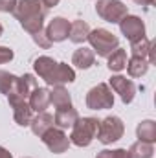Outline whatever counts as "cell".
Instances as JSON below:
<instances>
[{"label": "cell", "mask_w": 156, "mask_h": 158, "mask_svg": "<svg viewBox=\"0 0 156 158\" xmlns=\"http://www.w3.org/2000/svg\"><path fill=\"white\" fill-rule=\"evenodd\" d=\"M13 15L20 22V26L28 33H37L44 26V17H46V7L42 6L40 0H17Z\"/></svg>", "instance_id": "6da1fadb"}, {"label": "cell", "mask_w": 156, "mask_h": 158, "mask_svg": "<svg viewBox=\"0 0 156 158\" xmlns=\"http://www.w3.org/2000/svg\"><path fill=\"white\" fill-rule=\"evenodd\" d=\"M97 127H99V121L96 118H77V121L72 127L70 143L77 147H88L92 140L97 136Z\"/></svg>", "instance_id": "7a4b0ae2"}, {"label": "cell", "mask_w": 156, "mask_h": 158, "mask_svg": "<svg viewBox=\"0 0 156 158\" xmlns=\"http://www.w3.org/2000/svg\"><path fill=\"white\" fill-rule=\"evenodd\" d=\"M86 40L92 44L94 53H97L99 57H109L116 48H119V39L114 33H110L109 30H103V28L90 30Z\"/></svg>", "instance_id": "3957f363"}, {"label": "cell", "mask_w": 156, "mask_h": 158, "mask_svg": "<svg viewBox=\"0 0 156 158\" xmlns=\"http://www.w3.org/2000/svg\"><path fill=\"white\" fill-rule=\"evenodd\" d=\"M114 105V94L109 85L99 83L97 86L90 88L86 94V107L92 110H103V109H112Z\"/></svg>", "instance_id": "277c9868"}, {"label": "cell", "mask_w": 156, "mask_h": 158, "mask_svg": "<svg viewBox=\"0 0 156 158\" xmlns=\"http://www.w3.org/2000/svg\"><path fill=\"white\" fill-rule=\"evenodd\" d=\"M125 132V125L123 121L117 118V116H109L103 121H99V127H97V140L105 145L109 143H114L117 142Z\"/></svg>", "instance_id": "5b68a950"}, {"label": "cell", "mask_w": 156, "mask_h": 158, "mask_svg": "<svg viewBox=\"0 0 156 158\" xmlns=\"http://www.w3.org/2000/svg\"><path fill=\"white\" fill-rule=\"evenodd\" d=\"M96 11L103 20L112 22V24H119L121 19L129 15L127 6L121 0H97L96 2Z\"/></svg>", "instance_id": "8992f818"}, {"label": "cell", "mask_w": 156, "mask_h": 158, "mask_svg": "<svg viewBox=\"0 0 156 158\" xmlns=\"http://www.w3.org/2000/svg\"><path fill=\"white\" fill-rule=\"evenodd\" d=\"M7 101H9L11 109H13V118L17 121V125H20V127L30 125V121H31V112H33L31 107H30V103H28L24 98H20L18 94H15V92L7 94Z\"/></svg>", "instance_id": "52a82bcc"}, {"label": "cell", "mask_w": 156, "mask_h": 158, "mask_svg": "<svg viewBox=\"0 0 156 158\" xmlns=\"http://www.w3.org/2000/svg\"><path fill=\"white\" fill-rule=\"evenodd\" d=\"M40 138H42L44 145H46L51 153H55V155H61V153H64V151L70 147V138L63 132V129L51 127V129H48Z\"/></svg>", "instance_id": "ba28073f"}, {"label": "cell", "mask_w": 156, "mask_h": 158, "mask_svg": "<svg viewBox=\"0 0 156 158\" xmlns=\"http://www.w3.org/2000/svg\"><path fill=\"white\" fill-rule=\"evenodd\" d=\"M119 30H121V33L130 40V42L140 40V39L145 37V26H143V20H142L140 17H134V15H127V17H123L121 22H119Z\"/></svg>", "instance_id": "9c48e42d"}, {"label": "cell", "mask_w": 156, "mask_h": 158, "mask_svg": "<svg viewBox=\"0 0 156 158\" xmlns=\"http://www.w3.org/2000/svg\"><path fill=\"white\" fill-rule=\"evenodd\" d=\"M110 88L119 94V98H121V101L125 103V105H129V103H132V99H134V96H136V86H134V83L130 81V79L123 77V76H112L110 77Z\"/></svg>", "instance_id": "30bf717a"}, {"label": "cell", "mask_w": 156, "mask_h": 158, "mask_svg": "<svg viewBox=\"0 0 156 158\" xmlns=\"http://www.w3.org/2000/svg\"><path fill=\"white\" fill-rule=\"evenodd\" d=\"M44 31H46L48 39L51 40V42H63V40L68 39L70 22H68L66 19H63V17H55V19L48 24V28H46Z\"/></svg>", "instance_id": "8fae6325"}, {"label": "cell", "mask_w": 156, "mask_h": 158, "mask_svg": "<svg viewBox=\"0 0 156 158\" xmlns=\"http://www.w3.org/2000/svg\"><path fill=\"white\" fill-rule=\"evenodd\" d=\"M72 81H76L74 68L68 66L66 63H57L55 70L51 72V76H50V79L46 83L51 85V86H57V85H64V83H72Z\"/></svg>", "instance_id": "7c38bea8"}, {"label": "cell", "mask_w": 156, "mask_h": 158, "mask_svg": "<svg viewBox=\"0 0 156 158\" xmlns=\"http://www.w3.org/2000/svg\"><path fill=\"white\" fill-rule=\"evenodd\" d=\"M28 103H30L31 110H35V112H46V109L50 105V90L37 86L28 96Z\"/></svg>", "instance_id": "4fadbf2b"}, {"label": "cell", "mask_w": 156, "mask_h": 158, "mask_svg": "<svg viewBox=\"0 0 156 158\" xmlns=\"http://www.w3.org/2000/svg\"><path fill=\"white\" fill-rule=\"evenodd\" d=\"M79 114L74 107H64V109H59L53 116V125H57L59 129H72L74 123L77 121Z\"/></svg>", "instance_id": "5bb4252c"}, {"label": "cell", "mask_w": 156, "mask_h": 158, "mask_svg": "<svg viewBox=\"0 0 156 158\" xmlns=\"http://www.w3.org/2000/svg\"><path fill=\"white\" fill-rule=\"evenodd\" d=\"M94 61H96V53H94L92 48H84V46H83V48L76 50L74 55H72V64H76L81 70L90 68V66L94 64Z\"/></svg>", "instance_id": "9a60e30c"}, {"label": "cell", "mask_w": 156, "mask_h": 158, "mask_svg": "<svg viewBox=\"0 0 156 158\" xmlns=\"http://www.w3.org/2000/svg\"><path fill=\"white\" fill-rule=\"evenodd\" d=\"M130 52H132V55L134 57H143V59H147L149 61V64L151 63H154V55H153V44H151V40L149 39H140V40H134V42H130Z\"/></svg>", "instance_id": "2e32d148"}, {"label": "cell", "mask_w": 156, "mask_h": 158, "mask_svg": "<svg viewBox=\"0 0 156 158\" xmlns=\"http://www.w3.org/2000/svg\"><path fill=\"white\" fill-rule=\"evenodd\" d=\"M50 103H53V107H55L57 110H59V109H64V107H72L70 92H68L63 85L53 86V90L50 92Z\"/></svg>", "instance_id": "e0dca14e"}, {"label": "cell", "mask_w": 156, "mask_h": 158, "mask_svg": "<svg viewBox=\"0 0 156 158\" xmlns=\"http://www.w3.org/2000/svg\"><path fill=\"white\" fill-rule=\"evenodd\" d=\"M30 125H31L33 134L40 138L48 129H51V127H53V116H51V114H48V112H39L35 118H31Z\"/></svg>", "instance_id": "ac0fdd59"}, {"label": "cell", "mask_w": 156, "mask_h": 158, "mask_svg": "<svg viewBox=\"0 0 156 158\" xmlns=\"http://www.w3.org/2000/svg\"><path fill=\"white\" fill-rule=\"evenodd\" d=\"M37 79L33 77L31 74H24L22 77H17V83H15V94H18L20 98H28L35 88H37Z\"/></svg>", "instance_id": "d6986e66"}, {"label": "cell", "mask_w": 156, "mask_h": 158, "mask_svg": "<svg viewBox=\"0 0 156 158\" xmlns=\"http://www.w3.org/2000/svg\"><path fill=\"white\" fill-rule=\"evenodd\" d=\"M55 66H57V61H53L51 57H46V55L37 57V59L33 61V68H35L37 76L42 77L44 81H48V79H50L51 72L55 70Z\"/></svg>", "instance_id": "ffe728a7"}, {"label": "cell", "mask_w": 156, "mask_h": 158, "mask_svg": "<svg viewBox=\"0 0 156 158\" xmlns=\"http://www.w3.org/2000/svg\"><path fill=\"white\" fill-rule=\"evenodd\" d=\"M88 33H90V28L84 20H74L70 22V33H68V39L76 44H81L88 39Z\"/></svg>", "instance_id": "44dd1931"}, {"label": "cell", "mask_w": 156, "mask_h": 158, "mask_svg": "<svg viewBox=\"0 0 156 158\" xmlns=\"http://www.w3.org/2000/svg\"><path fill=\"white\" fill-rule=\"evenodd\" d=\"M125 68H127V72H129L130 77H142V76H145L147 70H149V61L143 59V57H134V55H132Z\"/></svg>", "instance_id": "7402d4cb"}, {"label": "cell", "mask_w": 156, "mask_h": 158, "mask_svg": "<svg viewBox=\"0 0 156 158\" xmlns=\"http://www.w3.org/2000/svg\"><path fill=\"white\" fill-rule=\"evenodd\" d=\"M109 70L110 72H121L125 66H127V52L123 50V48H116L109 57Z\"/></svg>", "instance_id": "603a6c76"}, {"label": "cell", "mask_w": 156, "mask_h": 158, "mask_svg": "<svg viewBox=\"0 0 156 158\" xmlns=\"http://www.w3.org/2000/svg\"><path fill=\"white\" fill-rule=\"evenodd\" d=\"M136 134H138V138H140L142 142L153 143V142L156 140V123L153 121V119L142 121V123L138 125V129H136Z\"/></svg>", "instance_id": "cb8c5ba5"}, {"label": "cell", "mask_w": 156, "mask_h": 158, "mask_svg": "<svg viewBox=\"0 0 156 158\" xmlns=\"http://www.w3.org/2000/svg\"><path fill=\"white\" fill-rule=\"evenodd\" d=\"M129 153H130V156L132 158H153L154 147H153V143H149V142H142V140H138V142L129 149Z\"/></svg>", "instance_id": "d4e9b609"}, {"label": "cell", "mask_w": 156, "mask_h": 158, "mask_svg": "<svg viewBox=\"0 0 156 158\" xmlns=\"http://www.w3.org/2000/svg\"><path fill=\"white\" fill-rule=\"evenodd\" d=\"M15 83H17V76L6 72V70H0V94H11L15 92Z\"/></svg>", "instance_id": "484cf974"}, {"label": "cell", "mask_w": 156, "mask_h": 158, "mask_svg": "<svg viewBox=\"0 0 156 158\" xmlns=\"http://www.w3.org/2000/svg\"><path fill=\"white\" fill-rule=\"evenodd\" d=\"M31 37H33V40H35V44H39L40 48H44V50H48V48L53 44L51 40L48 39V35H46L44 30H40V31H37V33H33Z\"/></svg>", "instance_id": "4316f807"}, {"label": "cell", "mask_w": 156, "mask_h": 158, "mask_svg": "<svg viewBox=\"0 0 156 158\" xmlns=\"http://www.w3.org/2000/svg\"><path fill=\"white\" fill-rule=\"evenodd\" d=\"M13 57H15V53H13V50H11V48L0 46V64H4V63H9Z\"/></svg>", "instance_id": "83f0119b"}, {"label": "cell", "mask_w": 156, "mask_h": 158, "mask_svg": "<svg viewBox=\"0 0 156 158\" xmlns=\"http://www.w3.org/2000/svg\"><path fill=\"white\" fill-rule=\"evenodd\" d=\"M17 6V0H0V11L2 13H13Z\"/></svg>", "instance_id": "f1b7e54d"}, {"label": "cell", "mask_w": 156, "mask_h": 158, "mask_svg": "<svg viewBox=\"0 0 156 158\" xmlns=\"http://www.w3.org/2000/svg\"><path fill=\"white\" fill-rule=\"evenodd\" d=\"M112 158H132V156L127 149H116V151H112Z\"/></svg>", "instance_id": "f546056e"}, {"label": "cell", "mask_w": 156, "mask_h": 158, "mask_svg": "<svg viewBox=\"0 0 156 158\" xmlns=\"http://www.w3.org/2000/svg\"><path fill=\"white\" fill-rule=\"evenodd\" d=\"M40 2H42V6H44L46 9H48V7H55V6L59 4V0H40Z\"/></svg>", "instance_id": "4dcf8cb0"}, {"label": "cell", "mask_w": 156, "mask_h": 158, "mask_svg": "<svg viewBox=\"0 0 156 158\" xmlns=\"http://www.w3.org/2000/svg\"><path fill=\"white\" fill-rule=\"evenodd\" d=\"M96 158H112V151H109V149H105V151H101L99 155Z\"/></svg>", "instance_id": "1f68e13d"}, {"label": "cell", "mask_w": 156, "mask_h": 158, "mask_svg": "<svg viewBox=\"0 0 156 158\" xmlns=\"http://www.w3.org/2000/svg\"><path fill=\"white\" fill-rule=\"evenodd\" d=\"M0 158H13V156H11V153H9L7 149H4V147L0 145Z\"/></svg>", "instance_id": "d6a6232c"}, {"label": "cell", "mask_w": 156, "mask_h": 158, "mask_svg": "<svg viewBox=\"0 0 156 158\" xmlns=\"http://www.w3.org/2000/svg\"><path fill=\"white\" fill-rule=\"evenodd\" d=\"M136 4H142V6H153L154 0H134Z\"/></svg>", "instance_id": "836d02e7"}, {"label": "cell", "mask_w": 156, "mask_h": 158, "mask_svg": "<svg viewBox=\"0 0 156 158\" xmlns=\"http://www.w3.org/2000/svg\"><path fill=\"white\" fill-rule=\"evenodd\" d=\"M2 33H4V28H2V24H0V37H2Z\"/></svg>", "instance_id": "e575fe53"}]
</instances>
